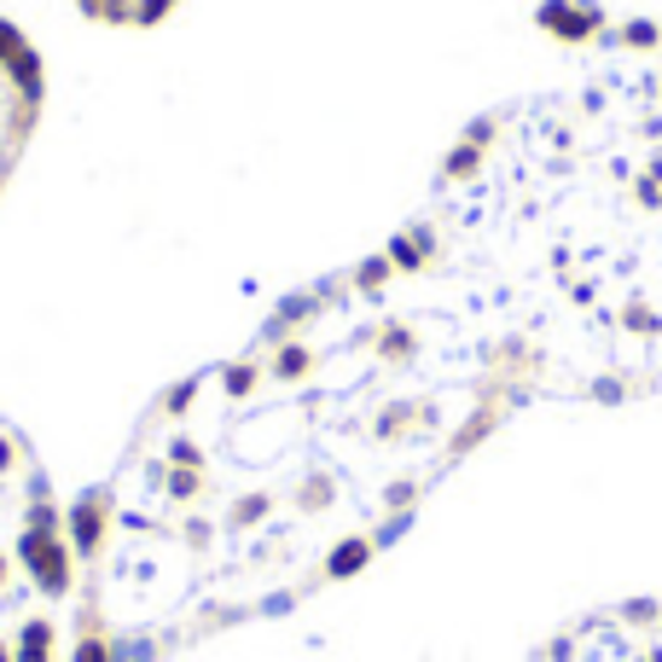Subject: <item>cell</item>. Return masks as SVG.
I'll use <instances>...</instances> for the list:
<instances>
[{
  "mask_svg": "<svg viewBox=\"0 0 662 662\" xmlns=\"http://www.w3.org/2000/svg\"><path fill=\"white\" fill-rule=\"evenodd\" d=\"M529 395L413 227L146 407L70 505V662H163L367 570Z\"/></svg>",
  "mask_w": 662,
  "mask_h": 662,
  "instance_id": "1",
  "label": "cell"
},
{
  "mask_svg": "<svg viewBox=\"0 0 662 662\" xmlns=\"http://www.w3.org/2000/svg\"><path fill=\"white\" fill-rule=\"evenodd\" d=\"M70 518L23 430L0 419V662H70Z\"/></svg>",
  "mask_w": 662,
  "mask_h": 662,
  "instance_id": "2",
  "label": "cell"
},
{
  "mask_svg": "<svg viewBox=\"0 0 662 662\" xmlns=\"http://www.w3.org/2000/svg\"><path fill=\"white\" fill-rule=\"evenodd\" d=\"M41 99H47L41 53L18 23L0 18V192H7L18 158L30 151V134L41 122Z\"/></svg>",
  "mask_w": 662,
  "mask_h": 662,
  "instance_id": "3",
  "label": "cell"
},
{
  "mask_svg": "<svg viewBox=\"0 0 662 662\" xmlns=\"http://www.w3.org/2000/svg\"><path fill=\"white\" fill-rule=\"evenodd\" d=\"M88 18L99 23H122V30H140V23H158L174 0H76Z\"/></svg>",
  "mask_w": 662,
  "mask_h": 662,
  "instance_id": "4",
  "label": "cell"
}]
</instances>
